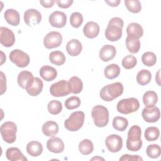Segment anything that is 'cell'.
<instances>
[{
  "label": "cell",
  "instance_id": "obj_1",
  "mask_svg": "<svg viewBox=\"0 0 161 161\" xmlns=\"http://www.w3.org/2000/svg\"><path fill=\"white\" fill-rule=\"evenodd\" d=\"M124 26L123 21L119 17L111 18L105 30L106 38L111 42H115L119 40L122 36V28Z\"/></svg>",
  "mask_w": 161,
  "mask_h": 161
},
{
  "label": "cell",
  "instance_id": "obj_37",
  "mask_svg": "<svg viewBox=\"0 0 161 161\" xmlns=\"http://www.w3.org/2000/svg\"><path fill=\"white\" fill-rule=\"evenodd\" d=\"M125 4L127 9L133 13H138L142 9V5L138 0H125Z\"/></svg>",
  "mask_w": 161,
  "mask_h": 161
},
{
  "label": "cell",
  "instance_id": "obj_25",
  "mask_svg": "<svg viewBox=\"0 0 161 161\" xmlns=\"http://www.w3.org/2000/svg\"><path fill=\"white\" fill-rule=\"evenodd\" d=\"M126 33L128 36L139 39L143 35V30L140 24L131 23L126 28Z\"/></svg>",
  "mask_w": 161,
  "mask_h": 161
},
{
  "label": "cell",
  "instance_id": "obj_22",
  "mask_svg": "<svg viewBox=\"0 0 161 161\" xmlns=\"http://www.w3.org/2000/svg\"><path fill=\"white\" fill-rule=\"evenodd\" d=\"M40 75L43 79L49 82L54 80L57 77V72L53 67L43 65L40 69Z\"/></svg>",
  "mask_w": 161,
  "mask_h": 161
},
{
  "label": "cell",
  "instance_id": "obj_18",
  "mask_svg": "<svg viewBox=\"0 0 161 161\" xmlns=\"http://www.w3.org/2000/svg\"><path fill=\"white\" fill-rule=\"evenodd\" d=\"M116 50L111 45H104L99 51V58L103 62H108L113 59L116 55Z\"/></svg>",
  "mask_w": 161,
  "mask_h": 161
},
{
  "label": "cell",
  "instance_id": "obj_14",
  "mask_svg": "<svg viewBox=\"0 0 161 161\" xmlns=\"http://www.w3.org/2000/svg\"><path fill=\"white\" fill-rule=\"evenodd\" d=\"M24 21L29 26L39 24L42 20V14L36 9H28L24 13Z\"/></svg>",
  "mask_w": 161,
  "mask_h": 161
},
{
  "label": "cell",
  "instance_id": "obj_7",
  "mask_svg": "<svg viewBox=\"0 0 161 161\" xmlns=\"http://www.w3.org/2000/svg\"><path fill=\"white\" fill-rule=\"evenodd\" d=\"M3 139L8 143H13L16 139L17 126L12 121H6L3 123L0 128Z\"/></svg>",
  "mask_w": 161,
  "mask_h": 161
},
{
  "label": "cell",
  "instance_id": "obj_39",
  "mask_svg": "<svg viewBox=\"0 0 161 161\" xmlns=\"http://www.w3.org/2000/svg\"><path fill=\"white\" fill-rule=\"evenodd\" d=\"M47 109L50 114L53 115L58 114L62 110V104L59 101L52 100L48 103Z\"/></svg>",
  "mask_w": 161,
  "mask_h": 161
},
{
  "label": "cell",
  "instance_id": "obj_45",
  "mask_svg": "<svg viewBox=\"0 0 161 161\" xmlns=\"http://www.w3.org/2000/svg\"><path fill=\"white\" fill-rule=\"evenodd\" d=\"M59 8H68L73 3L72 0H57L55 1Z\"/></svg>",
  "mask_w": 161,
  "mask_h": 161
},
{
  "label": "cell",
  "instance_id": "obj_5",
  "mask_svg": "<svg viewBox=\"0 0 161 161\" xmlns=\"http://www.w3.org/2000/svg\"><path fill=\"white\" fill-rule=\"evenodd\" d=\"M85 114L82 111L73 112L69 118L65 120V128L70 131H76L80 129L84 124Z\"/></svg>",
  "mask_w": 161,
  "mask_h": 161
},
{
  "label": "cell",
  "instance_id": "obj_21",
  "mask_svg": "<svg viewBox=\"0 0 161 161\" xmlns=\"http://www.w3.org/2000/svg\"><path fill=\"white\" fill-rule=\"evenodd\" d=\"M6 158L11 161H27V158L16 147L8 148L6 151Z\"/></svg>",
  "mask_w": 161,
  "mask_h": 161
},
{
  "label": "cell",
  "instance_id": "obj_15",
  "mask_svg": "<svg viewBox=\"0 0 161 161\" xmlns=\"http://www.w3.org/2000/svg\"><path fill=\"white\" fill-rule=\"evenodd\" d=\"M142 115L146 122L155 123L160 118V109L158 107L155 106L150 108L145 107L142 111Z\"/></svg>",
  "mask_w": 161,
  "mask_h": 161
},
{
  "label": "cell",
  "instance_id": "obj_46",
  "mask_svg": "<svg viewBox=\"0 0 161 161\" xmlns=\"http://www.w3.org/2000/svg\"><path fill=\"white\" fill-rule=\"evenodd\" d=\"M1 74V94H3L6 90V79L3 72Z\"/></svg>",
  "mask_w": 161,
  "mask_h": 161
},
{
  "label": "cell",
  "instance_id": "obj_10",
  "mask_svg": "<svg viewBox=\"0 0 161 161\" xmlns=\"http://www.w3.org/2000/svg\"><path fill=\"white\" fill-rule=\"evenodd\" d=\"M62 42V36L57 31L48 33L43 38V45L48 49L58 47Z\"/></svg>",
  "mask_w": 161,
  "mask_h": 161
},
{
  "label": "cell",
  "instance_id": "obj_9",
  "mask_svg": "<svg viewBox=\"0 0 161 161\" xmlns=\"http://www.w3.org/2000/svg\"><path fill=\"white\" fill-rule=\"evenodd\" d=\"M50 92L54 97H63L70 93L69 83L65 80H59L50 87Z\"/></svg>",
  "mask_w": 161,
  "mask_h": 161
},
{
  "label": "cell",
  "instance_id": "obj_35",
  "mask_svg": "<svg viewBox=\"0 0 161 161\" xmlns=\"http://www.w3.org/2000/svg\"><path fill=\"white\" fill-rule=\"evenodd\" d=\"M128 125V121L126 118L121 116H116L113 120V126L118 131H125Z\"/></svg>",
  "mask_w": 161,
  "mask_h": 161
},
{
  "label": "cell",
  "instance_id": "obj_47",
  "mask_svg": "<svg viewBox=\"0 0 161 161\" xmlns=\"http://www.w3.org/2000/svg\"><path fill=\"white\" fill-rule=\"evenodd\" d=\"M55 2V1L54 0H40V3L42 5L43 7L45 8H52Z\"/></svg>",
  "mask_w": 161,
  "mask_h": 161
},
{
  "label": "cell",
  "instance_id": "obj_16",
  "mask_svg": "<svg viewBox=\"0 0 161 161\" xmlns=\"http://www.w3.org/2000/svg\"><path fill=\"white\" fill-rule=\"evenodd\" d=\"M34 80L33 75L27 70L21 71L18 75L17 81L18 85L23 89H26L33 83Z\"/></svg>",
  "mask_w": 161,
  "mask_h": 161
},
{
  "label": "cell",
  "instance_id": "obj_48",
  "mask_svg": "<svg viewBox=\"0 0 161 161\" xmlns=\"http://www.w3.org/2000/svg\"><path fill=\"white\" fill-rule=\"evenodd\" d=\"M105 3H106L109 6L112 7H116L119 5L120 3L119 0H114V1H105Z\"/></svg>",
  "mask_w": 161,
  "mask_h": 161
},
{
  "label": "cell",
  "instance_id": "obj_42",
  "mask_svg": "<svg viewBox=\"0 0 161 161\" xmlns=\"http://www.w3.org/2000/svg\"><path fill=\"white\" fill-rule=\"evenodd\" d=\"M137 64V60L133 55H128L125 57L121 62L122 66L126 69H131L135 67Z\"/></svg>",
  "mask_w": 161,
  "mask_h": 161
},
{
  "label": "cell",
  "instance_id": "obj_31",
  "mask_svg": "<svg viewBox=\"0 0 161 161\" xmlns=\"http://www.w3.org/2000/svg\"><path fill=\"white\" fill-rule=\"evenodd\" d=\"M105 77L108 79H113L116 78L120 74L119 67L115 64L108 65L104 70Z\"/></svg>",
  "mask_w": 161,
  "mask_h": 161
},
{
  "label": "cell",
  "instance_id": "obj_11",
  "mask_svg": "<svg viewBox=\"0 0 161 161\" xmlns=\"http://www.w3.org/2000/svg\"><path fill=\"white\" fill-rule=\"evenodd\" d=\"M105 144L109 152L116 153L122 148L123 138L118 135L112 134L106 137Z\"/></svg>",
  "mask_w": 161,
  "mask_h": 161
},
{
  "label": "cell",
  "instance_id": "obj_29",
  "mask_svg": "<svg viewBox=\"0 0 161 161\" xmlns=\"http://www.w3.org/2000/svg\"><path fill=\"white\" fill-rule=\"evenodd\" d=\"M158 101L157 94L153 91H148L143 96V102L145 107L154 106Z\"/></svg>",
  "mask_w": 161,
  "mask_h": 161
},
{
  "label": "cell",
  "instance_id": "obj_33",
  "mask_svg": "<svg viewBox=\"0 0 161 161\" xmlns=\"http://www.w3.org/2000/svg\"><path fill=\"white\" fill-rule=\"evenodd\" d=\"M79 152L84 155L91 154L94 150V145L89 139H84L79 144Z\"/></svg>",
  "mask_w": 161,
  "mask_h": 161
},
{
  "label": "cell",
  "instance_id": "obj_30",
  "mask_svg": "<svg viewBox=\"0 0 161 161\" xmlns=\"http://www.w3.org/2000/svg\"><path fill=\"white\" fill-rule=\"evenodd\" d=\"M66 58L65 55L60 51H53L49 54V60L53 64L60 66L63 65L65 62Z\"/></svg>",
  "mask_w": 161,
  "mask_h": 161
},
{
  "label": "cell",
  "instance_id": "obj_20",
  "mask_svg": "<svg viewBox=\"0 0 161 161\" xmlns=\"http://www.w3.org/2000/svg\"><path fill=\"white\" fill-rule=\"evenodd\" d=\"M82 50L81 43L77 39H72L69 41L66 45V50L67 53L72 57L79 55Z\"/></svg>",
  "mask_w": 161,
  "mask_h": 161
},
{
  "label": "cell",
  "instance_id": "obj_8",
  "mask_svg": "<svg viewBox=\"0 0 161 161\" xmlns=\"http://www.w3.org/2000/svg\"><path fill=\"white\" fill-rule=\"evenodd\" d=\"M9 59L17 67L23 68L26 67L30 63L29 55L23 51L15 49L9 53Z\"/></svg>",
  "mask_w": 161,
  "mask_h": 161
},
{
  "label": "cell",
  "instance_id": "obj_17",
  "mask_svg": "<svg viewBox=\"0 0 161 161\" xmlns=\"http://www.w3.org/2000/svg\"><path fill=\"white\" fill-rule=\"evenodd\" d=\"M47 148L51 152L59 153L64 151L65 145L61 138L58 137H53L48 140L47 142Z\"/></svg>",
  "mask_w": 161,
  "mask_h": 161
},
{
  "label": "cell",
  "instance_id": "obj_41",
  "mask_svg": "<svg viewBox=\"0 0 161 161\" xmlns=\"http://www.w3.org/2000/svg\"><path fill=\"white\" fill-rule=\"evenodd\" d=\"M84 21L82 14L79 12H74L70 17V23L72 27L77 28L80 26Z\"/></svg>",
  "mask_w": 161,
  "mask_h": 161
},
{
  "label": "cell",
  "instance_id": "obj_49",
  "mask_svg": "<svg viewBox=\"0 0 161 161\" xmlns=\"http://www.w3.org/2000/svg\"><path fill=\"white\" fill-rule=\"evenodd\" d=\"M160 69H159V70H158V72H157V74H156V76H155L156 82H157V83L159 86H160Z\"/></svg>",
  "mask_w": 161,
  "mask_h": 161
},
{
  "label": "cell",
  "instance_id": "obj_50",
  "mask_svg": "<svg viewBox=\"0 0 161 161\" xmlns=\"http://www.w3.org/2000/svg\"><path fill=\"white\" fill-rule=\"evenodd\" d=\"M1 65H2L5 61H6V55H4V53L1 51Z\"/></svg>",
  "mask_w": 161,
  "mask_h": 161
},
{
  "label": "cell",
  "instance_id": "obj_34",
  "mask_svg": "<svg viewBox=\"0 0 161 161\" xmlns=\"http://www.w3.org/2000/svg\"><path fill=\"white\" fill-rule=\"evenodd\" d=\"M152 79V74L147 69H142L140 70L136 75V81L138 84L141 86H145L148 84Z\"/></svg>",
  "mask_w": 161,
  "mask_h": 161
},
{
  "label": "cell",
  "instance_id": "obj_26",
  "mask_svg": "<svg viewBox=\"0 0 161 161\" xmlns=\"http://www.w3.org/2000/svg\"><path fill=\"white\" fill-rule=\"evenodd\" d=\"M43 84L42 80L38 77H34L32 84L26 89L28 94L31 96H36L40 94L43 89Z\"/></svg>",
  "mask_w": 161,
  "mask_h": 161
},
{
  "label": "cell",
  "instance_id": "obj_38",
  "mask_svg": "<svg viewBox=\"0 0 161 161\" xmlns=\"http://www.w3.org/2000/svg\"><path fill=\"white\" fill-rule=\"evenodd\" d=\"M142 61L145 65L152 67L156 64L157 57L154 53L151 52H147L142 55Z\"/></svg>",
  "mask_w": 161,
  "mask_h": 161
},
{
  "label": "cell",
  "instance_id": "obj_44",
  "mask_svg": "<svg viewBox=\"0 0 161 161\" xmlns=\"http://www.w3.org/2000/svg\"><path fill=\"white\" fill-rule=\"evenodd\" d=\"M119 160H143V158L139 155L124 154L119 158Z\"/></svg>",
  "mask_w": 161,
  "mask_h": 161
},
{
  "label": "cell",
  "instance_id": "obj_28",
  "mask_svg": "<svg viewBox=\"0 0 161 161\" xmlns=\"http://www.w3.org/2000/svg\"><path fill=\"white\" fill-rule=\"evenodd\" d=\"M68 83L71 93L79 94L82 91L83 88V83L79 77L73 76L69 80Z\"/></svg>",
  "mask_w": 161,
  "mask_h": 161
},
{
  "label": "cell",
  "instance_id": "obj_6",
  "mask_svg": "<svg viewBox=\"0 0 161 161\" xmlns=\"http://www.w3.org/2000/svg\"><path fill=\"white\" fill-rule=\"evenodd\" d=\"M140 108V103L137 99L130 97L120 100L116 106L117 111L124 114H128L136 111Z\"/></svg>",
  "mask_w": 161,
  "mask_h": 161
},
{
  "label": "cell",
  "instance_id": "obj_4",
  "mask_svg": "<svg viewBox=\"0 0 161 161\" xmlns=\"http://www.w3.org/2000/svg\"><path fill=\"white\" fill-rule=\"evenodd\" d=\"M91 116L94 125L99 128L106 126L109 121L108 109L103 105L94 106L91 111Z\"/></svg>",
  "mask_w": 161,
  "mask_h": 161
},
{
  "label": "cell",
  "instance_id": "obj_24",
  "mask_svg": "<svg viewBox=\"0 0 161 161\" xmlns=\"http://www.w3.org/2000/svg\"><path fill=\"white\" fill-rule=\"evenodd\" d=\"M5 20L8 24L12 26H18L20 21L19 13L14 9H8L4 13Z\"/></svg>",
  "mask_w": 161,
  "mask_h": 161
},
{
  "label": "cell",
  "instance_id": "obj_2",
  "mask_svg": "<svg viewBox=\"0 0 161 161\" xmlns=\"http://www.w3.org/2000/svg\"><path fill=\"white\" fill-rule=\"evenodd\" d=\"M142 130L139 126L133 125L128 130L126 140V148L132 152L140 150L142 147V140L141 139Z\"/></svg>",
  "mask_w": 161,
  "mask_h": 161
},
{
  "label": "cell",
  "instance_id": "obj_43",
  "mask_svg": "<svg viewBox=\"0 0 161 161\" xmlns=\"http://www.w3.org/2000/svg\"><path fill=\"white\" fill-rule=\"evenodd\" d=\"M64 104L67 109H74L80 105V99L77 96H71L66 99Z\"/></svg>",
  "mask_w": 161,
  "mask_h": 161
},
{
  "label": "cell",
  "instance_id": "obj_36",
  "mask_svg": "<svg viewBox=\"0 0 161 161\" xmlns=\"http://www.w3.org/2000/svg\"><path fill=\"white\" fill-rule=\"evenodd\" d=\"M160 135V131L158 128L155 126H150L146 128L144 136L145 138L148 142H153L157 140Z\"/></svg>",
  "mask_w": 161,
  "mask_h": 161
},
{
  "label": "cell",
  "instance_id": "obj_51",
  "mask_svg": "<svg viewBox=\"0 0 161 161\" xmlns=\"http://www.w3.org/2000/svg\"><path fill=\"white\" fill-rule=\"evenodd\" d=\"M91 160H104V158H102V157H99V156H97V157H95L92 158Z\"/></svg>",
  "mask_w": 161,
  "mask_h": 161
},
{
  "label": "cell",
  "instance_id": "obj_13",
  "mask_svg": "<svg viewBox=\"0 0 161 161\" xmlns=\"http://www.w3.org/2000/svg\"><path fill=\"white\" fill-rule=\"evenodd\" d=\"M48 21L52 26L61 28L66 25L67 16L63 12L55 11L49 16Z\"/></svg>",
  "mask_w": 161,
  "mask_h": 161
},
{
  "label": "cell",
  "instance_id": "obj_32",
  "mask_svg": "<svg viewBox=\"0 0 161 161\" xmlns=\"http://www.w3.org/2000/svg\"><path fill=\"white\" fill-rule=\"evenodd\" d=\"M126 45L128 50L131 53H137L140 48V42L139 39L127 36L126 38Z\"/></svg>",
  "mask_w": 161,
  "mask_h": 161
},
{
  "label": "cell",
  "instance_id": "obj_12",
  "mask_svg": "<svg viewBox=\"0 0 161 161\" xmlns=\"http://www.w3.org/2000/svg\"><path fill=\"white\" fill-rule=\"evenodd\" d=\"M0 42L6 47H12L15 42V36L13 31L6 27L0 28Z\"/></svg>",
  "mask_w": 161,
  "mask_h": 161
},
{
  "label": "cell",
  "instance_id": "obj_19",
  "mask_svg": "<svg viewBox=\"0 0 161 161\" xmlns=\"http://www.w3.org/2000/svg\"><path fill=\"white\" fill-rule=\"evenodd\" d=\"M83 33L87 38H94L99 35V26L94 21H89L84 26Z\"/></svg>",
  "mask_w": 161,
  "mask_h": 161
},
{
  "label": "cell",
  "instance_id": "obj_40",
  "mask_svg": "<svg viewBox=\"0 0 161 161\" xmlns=\"http://www.w3.org/2000/svg\"><path fill=\"white\" fill-rule=\"evenodd\" d=\"M146 153L149 158H156L160 157L161 153V148L157 144L149 145L146 149Z\"/></svg>",
  "mask_w": 161,
  "mask_h": 161
},
{
  "label": "cell",
  "instance_id": "obj_23",
  "mask_svg": "<svg viewBox=\"0 0 161 161\" xmlns=\"http://www.w3.org/2000/svg\"><path fill=\"white\" fill-rule=\"evenodd\" d=\"M42 130L45 136L53 137L58 131V125L55 121H48L42 125Z\"/></svg>",
  "mask_w": 161,
  "mask_h": 161
},
{
  "label": "cell",
  "instance_id": "obj_3",
  "mask_svg": "<svg viewBox=\"0 0 161 161\" xmlns=\"http://www.w3.org/2000/svg\"><path fill=\"white\" fill-rule=\"evenodd\" d=\"M123 92V86L116 82L104 86L99 92L100 97L105 101H111L121 96Z\"/></svg>",
  "mask_w": 161,
  "mask_h": 161
},
{
  "label": "cell",
  "instance_id": "obj_27",
  "mask_svg": "<svg viewBox=\"0 0 161 161\" xmlns=\"http://www.w3.org/2000/svg\"><path fill=\"white\" fill-rule=\"evenodd\" d=\"M26 149L30 156L38 157L43 152V146L37 141H31L26 145Z\"/></svg>",
  "mask_w": 161,
  "mask_h": 161
}]
</instances>
